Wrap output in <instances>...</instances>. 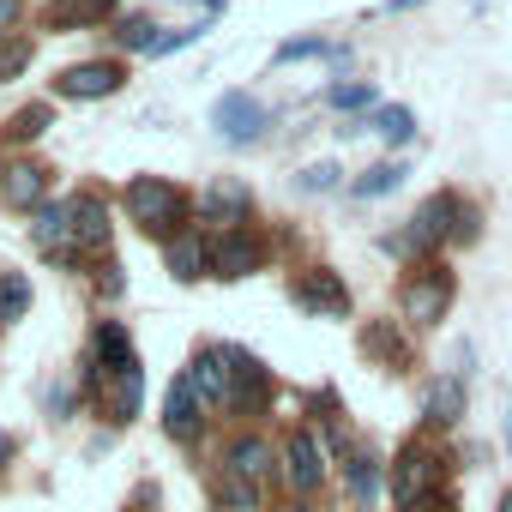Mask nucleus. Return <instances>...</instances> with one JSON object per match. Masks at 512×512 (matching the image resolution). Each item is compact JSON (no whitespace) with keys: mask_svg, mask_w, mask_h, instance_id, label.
I'll use <instances>...</instances> for the list:
<instances>
[{"mask_svg":"<svg viewBox=\"0 0 512 512\" xmlns=\"http://www.w3.org/2000/svg\"><path fill=\"white\" fill-rule=\"evenodd\" d=\"M446 302H452V278H446V272H422V278L404 290V314H410L416 326H434V320L446 314Z\"/></svg>","mask_w":512,"mask_h":512,"instance_id":"39448f33","label":"nucleus"},{"mask_svg":"<svg viewBox=\"0 0 512 512\" xmlns=\"http://www.w3.org/2000/svg\"><path fill=\"white\" fill-rule=\"evenodd\" d=\"M0 458H13V440H7V434H0Z\"/></svg>","mask_w":512,"mask_h":512,"instance_id":"72a5a7b5","label":"nucleus"},{"mask_svg":"<svg viewBox=\"0 0 512 512\" xmlns=\"http://www.w3.org/2000/svg\"><path fill=\"white\" fill-rule=\"evenodd\" d=\"M428 512H434V506H428Z\"/></svg>","mask_w":512,"mask_h":512,"instance_id":"e433bc0d","label":"nucleus"},{"mask_svg":"<svg viewBox=\"0 0 512 512\" xmlns=\"http://www.w3.org/2000/svg\"><path fill=\"white\" fill-rule=\"evenodd\" d=\"M121 91V67L115 61H85L61 73V97H115Z\"/></svg>","mask_w":512,"mask_h":512,"instance_id":"423d86ee","label":"nucleus"},{"mask_svg":"<svg viewBox=\"0 0 512 512\" xmlns=\"http://www.w3.org/2000/svg\"><path fill=\"white\" fill-rule=\"evenodd\" d=\"M350 494L356 500H374L380 494V464L374 458H350Z\"/></svg>","mask_w":512,"mask_h":512,"instance_id":"b1692460","label":"nucleus"},{"mask_svg":"<svg viewBox=\"0 0 512 512\" xmlns=\"http://www.w3.org/2000/svg\"><path fill=\"white\" fill-rule=\"evenodd\" d=\"M428 482H434V458L410 446V452L398 458V482H392V488H398V500H404V506H416V500L428 494Z\"/></svg>","mask_w":512,"mask_h":512,"instance_id":"9b49d317","label":"nucleus"},{"mask_svg":"<svg viewBox=\"0 0 512 512\" xmlns=\"http://www.w3.org/2000/svg\"><path fill=\"white\" fill-rule=\"evenodd\" d=\"M67 211H73V241H79L85 253H103V247H109V211H103V199L85 193V199H73Z\"/></svg>","mask_w":512,"mask_h":512,"instance_id":"1a4fd4ad","label":"nucleus"},{"mask_svg":"<svg viewBox=\"0 0 512 512\" xmlns=\"http://www.w3.org/2000/svg\"><path fill=\"white\" fill-rule=\"evenodd\" d=\"M193 37H199V31H169V37H157V43H151V55H175V49H187Z\"/></svg>","mask_w":512,"mask_h":512,"instance_id":"2f4dec72","label":"nucleus"},{"mask_svg":"<svg viewBox=\"0 0 512 512\" xmlns=\"http://www.w3.org/2000/svg\"><path fill=\"white\" fill-rule=\"evenodd\" d=\"M43 181H49V175H43L37 163H13L7 181H0V193H7V205H37V199H43Z\"/></svg>","mask_w":512,"mask_h":512,"instance_id":"4468645a","label":"nucleus"},{"mask_svg":"<svg viewBox=\"0 0 512 512\" xmlns=\"http://www.w3.org/2000/svg\"><path fill=\"white\" fill-rule=\"evenodd\" d=\"M470 235V211L458 205V193H434L416 217H410V241L434 247V241H464Z\"/></svg>","mask_w":512,"mask_h":512,"instance_id":"f03ea898","label":"nucleus"},{"mask_svg":"<svg viewBox=\"0 0 512 512\" xmlns=\"http://www.w3.org/2000/svg\"><path fill=\"white\" fill-rule=\"evenodd\" d=\"M338 187V163H308L302 169V193H332Z\"/></svg>","mask_w":512,"mask_h":512,"instance_id":"a878e982","label":"nucleus"},{"mask_svg":"<svg viewBox=\"0 0 512 512\" xmlns=\"http://www.w3.org/2000/svg\"><path fill=\"white\" fill-rule=\"evenodd\" d=\"M374 103V85H338L332 91V109H368Z\"/></svg>","mask_w":512,"mask_h":512,"instance_id":"c756f323","label":"nucleus"},{"mask_svg":"<svg viewBox=\"0 0 512 512\" xmlns=\"http://www.w3.org/2000/svg\"><path fill=\"white\" fill-rule=\"evenodd\" d=\"M31 67V43H0V79H13V73H25Z\"/></svg>","mask_w":512,"mask_h":512,"instance_id":"bb28decb","label":"nucleus"},{"mask_svg":"<svg viewBox=\"0 0 512 512\" xmlns=\"http://www.w3.org/2000/svg\"><path fill=\"white\" fill-rule=\"evenodd\" d=\"M115 0H55L49 7V25H97Z\"/></svg>","mask_w":512,"mask_h":512,"instance_id":"aec40b11","label":"nucleus"},{"mask_svg":"<svg viewBox=\"0 0 512 512\" xmlns=\"http://www.w3.org/2000/svg\"><path fill=\"white\" fill-rule=\"evenodd\" d=\"M374 133H380V139H392V145H404V139L416 133V115L392 103V109H380V115H374Z\"/></svg>","mask_w":512,"mask_h":512,"instance_id":"5701e85b","label":"nucleus"},{"mask_svg":"<svg viewBox=\"0 0 512 512\" xmlns=\"http://www.w3.org/2000/svg\"><path fill=\"white\" fill-rule=\"evenodd\" d=\"M229 476H241V482H260V476H272V446L266 440H235L229 446Z\"/></svg>","mask_w":512,"mask_h":512,"instance_id":"f8f14e48","label":"nucleus"},{"mask_svg":"<svg viewBox=\"0 0 512 512\" xmlns=\"http://www.w3.org/2000/svg\"><path fill=\"white\" fill-rule=\"evenodd\" d=\"M97 368H115V374L139 368V356H133V344H127L121 326H97Z\"/></svg>","mask_w":512,"mask_h":512,"instance_id":"2eb2a0df","label":"nucleus"},{"mask_svg":"<svg viewBox=\"0 0 512 512\" xmlns=\"http://www.w3.org/2000/svg\"><path fill=\"white\" fill-rule=\"evenodd\" d=\"M43 127H49V109H43V103H37V109H25V115L13 121V133H19V139H37Z\"/></svg>","mask_w":512,"mask_h":512,"instance_id":"7c9ffc66","label":"nucleus"},{"mask_svg":"<svg viewBox=\"0 0 512 512\" xmlns=\"http://www.w3.org/2000/svg\"><path fill=\"white\" fill-rule=\"evenodd\" d=\"M199 410H205V404H199V392H193V380L181 374V380L169 386V404H163V428H169L175 440H193V434H199V422H205Z\"/></svg>","mask_w":512,"mask_h":512,"instance_id":"0eeeda50","label":"nucleus"},{"mask_svg":"<svg viewBox=\"0 0 512 512\" xmlns=\"http://www.w3.org/2000/svg\"><path fill=\"white\" fill-rule=\"evenodd\" d=\"M211 121H217V133H229L235 145H247V139H260V127H266V109H260V97L229 91V97H217Z\"/></svg>","mask_w":512,"mask_h":512,"instance_id":"7ed1b4c3","label":"nucleus"},{"mask_svg":"<svg viewBox=\"0 0 512 512\" xmlns=\"http://www.w3.org/2000/svg\"><path fill=\"white\" fill-rule=\"evenodd\" d=\"M127 211H133V223H139V229H157V235H169V229H181V217H187V199H181L169 181H157V175H139V181L127 187Z\"/></svg>","mask_w":512,"mask_h":512,"instance_id":"f257e3e1","label":"nucleus"},{"mask_svg":"<svg viewBox=\"0 0 512 512\" xmlns=\"http://www.w3.org/2000/svg\"><path fill=\"white\" fill-rule=\"evenodd\" d=\"M151 31H157V25H151V19H127V25H121V31H115V37H121V43H127V49H145V55H151V43H157V37H151Z\"/></svg>","mask_w":512,"mask_h":512,"instance_id":"c85d7f7f","label":"nucleus"},{"mask_svg":"<svg viewBox=\"0 0 512 512\" xmlns=\"http://www.w3.org/2000/svg\"><path fill=\"white\" fill-rule=\"evenodd\" d=\"M308 55H338V49H332V43H320V37H296V43H284V49H278V61H284V67H290V61H308Z\"/></svg>","mask_w":512,"mask_h":512,"instance_id":"393cba45","label":"nucleus"},{"mask_svg":"<svg viewBox=\"0 0 512 512\" xmlns=\"http://www.w3.org/2000/svg\"><path fill=\"white\" fill-rule=\"evenodd\" d=\"M223 500H229L235 512H253V506H260V494H253V482H241V476H223Z\"/></svg>","mask_w":512,"mask_h":512,"instance_id":"cd10ccee","label":"nucleus"},{"mask_svg":"<svg viewBox=\"0 0 512 512\" xmlns=\"http://www.w3.org/2000/svg\"><path fill=\"white\" fill-rule=\"evenodd\" d=\"M13 19H19V0H0V31H7Z\"/></svg>","mask_w":512,"mask_h":512,"instance_id":"473e14b6","label":"nucleus"},{"mask_svg":"<svg viewBox=\"0 0 512 512\" xmlns=\"http://www.w3.org/2000/svg\"><path fill=\"white\" fill-rule=\"evenodd\" d=\"M302 302H308V308H326V314H344V308H350V296H344V284H338L332 272L308 278V284H302Z\"/></svg>","mask_w":512,"mask_h":512,"instance_id":"a211bd4d","label":"nucleus"},{"mask_svg":"<svg viewBox=\"0 0 512 512\" xmlns=\"http://www.w3.org/2000/svg\"><path fill=\"white\" fill-rule=\"evenodd\" d=\"M25 308H31V278L7 272L0 278V320H25Z\"/></svg>","mask_w":512,"mask_h":512,"instance_id":"4be33fe9","label":"nucleus"},{"mask_svg":"<svg viewBox=\"0 0 512 512\" xmlns=\"http://www.w3.org/2000/svg\"><path fill=\"white\" fill-rule=\"evenodd\" d=\"M320 476H326V452H320V440L302 428V434L290 440V488H296V494H314Z\"/></svg>","mask_w":512,"mask_h":512,"instance_id":"6e6552de","label":"nucleus"},{"mask_svg":"<svg viewBox=\"0 0 512 512\" xmlns=\"http://www.w3.org/2000/svg\"><path fill=\"white\" fill-rule=\"evenodd\" d=\"M428 416L434 422H458L464 416V380H434L428 386Z\"/></svg>","mask_w":512,"mask_h":512,"instance_id":"6ab92c4d","label":"nucleus"},{"mask_svg":"<svg viewBox=\"0 0 512 512\" xmlns=\"http://www.w3.org/2000/svg\"><path fill=\"white\" fill-rule=\"evenodd\" d=\"M398 181H404V163H374L356 181V199H386V193H398Z\"/></svg>","mask_w":512,"mask_h":512,"instance_id":"412c9836","label":"nucleus"},{"mask_svg":"<svg viewBox=\"0 0 512 512\" xmlns=\"http://www.w3.org/2000/svg\"><path fill=\"white\" fill-rule=\"evenodd\" d=\"M187 380H193L199 404H211V410L229 398V368H223V356H217V350H199V356H193V368H187Z\"/></svg>","mask_w":512,"mask_h":512,"instance_id":"9d476101","label":"nucleus"},{"mask_svg":"<svg viewBox=\"0 0 512 512\" xmlns=\"http://www.w3.org/2000/svg\"><path fill=\"white\" fill-rule=\"evenodd\" d=\"M506 440H512V410H506Z\"/></svg>","mask_w":512,"mask_h":512,"instance_id":"c9c22d12","label":"nucleus"},{"mask_svg":"<svg viewBox=\"0 0 512 512\" xmlns=\"http://www.w3.org/2000/svg\"><path fill=\"white\" fill-rule=\"evenodd\" d=\"M205 266H211V253L199 247V235H175V241H169V272H175L181 284L205 278Z\"/></svg>","mask_w":512,"mask_h":512,"instance_id":"ddd939ff","label":"nucleus"},{"mask_svg":"<svg viewBox=\"0 0 512 512\" xmlns=\"http://www.w3.org/2000/svg\"><path fill=\"white\" fill-rule=\"evenodd\" d=\"M199 211H205V217H241V211H247V193H241L235 181H211L205 199H199Z\"/></svg>","mask_w":512,"mask_h":512,"instance_id":"dca6fc26","label":"nucleus"},{"mask_svg":"<svg viewBox=\"0 0 512 512\" xmlns=\"http://www.w3.org/2000/svg\"><path fill=\"white\" fill-rule=\"evenodd\" d=\"M260 260H266V247L253 241L247 229H229V235L211 247V266H217V278H247V272H260Z\"/></svg>","mask_w":512,"mask_h":512,"instance_id":"20e7f679","label":"nucleus"},{"mask_svg":"<svg viewBox=\"0 0 512 512\" xmlns=\"http://www.w3.org/2000/svg\"><path fill=\"white\" fill-rule=\"evenodd\" d=\"M73 229V211L67 205H37V217H31V235H37V247H61V235Z\"/></svg>","mask_w":512,"mask_h":512,"instance_id":"f3484780","label":"nucleus"},{"mask_svg":"<svg viewBox=\"0 0 512 512\" xmlns=\"http://www.w3.org/2000/svg\"><path fill=\"white\" fill-rule=\"evenodd\" d=\"M404 7H416V0H392V13H404Z\"/></svg>","mask_w":512,"mask_h":512,"instance_id":"f704fd0d","label":"nucleus"}]
</instances>
